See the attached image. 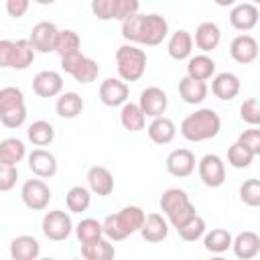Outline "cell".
I'll return each mask as SVG.
<instances>
[{
  "label": "cell",
  "mask_w": 260,
  "mask_h": 260,
  "mask_svg": "<svg viewBox=\"0 0 260 260\" xmlns=\"http://www.w3.org/2000/svg\"><path fill=\"white\" fill-rule=\"evenodd\" d=\"M221 130V118L211 108H199L193 114L185 116L181 122V134L189 142L211 140Z\"/></svg>",
  "instance_id": "cell-1"
},
{
  "label": "cell",
  "mask_w": 260,
  "mask_h": 260,
  "mask_svg": "<svg viewBox=\"0 0 260 260\" xmlns=\"http://www.w3.org/2000/svg\"><path fill=\"white\" fill-rule=\"evenodd\" d=\"M144 209L138 207V205H126L122 207L118 213H110L104 221H102V228H104V236L112 242H122L126 240L128 236L136 234L144 221Z\"/></svg>",
  "instance_id": "cell-2"
},
{
  "label": "cell",
  "mask_w": 260,
  "mask_h": 260,
  "mask_svg": "<svg viewBox=\"0 0 260 260\" xmlns=\"http://www.w3.org/2000/svg\"><path fill=\"white\" fill-rule=\"evenodd\" d=\"M158 205H160V211L165 213L167 221L173 228H179L181 223H185L189 217H193L197 213L187 191H183L179 187H169L167 191H162Z\"/></svg>",
  "instance_id": "cell-3"
},
{
  "label": "cell",
  "mask_w": 260,
  "mask_h": 260,
  "mask_svg": "<svg viewBox=\"0 0 260 260\" xmlns=\"http://www.w3.org/2000/svg\"><path fill=\"white\" fill-rule=\"evenodd\" d=\"M116 69L122 81H138L146 71V53L138 47L122 45L116 49Z\"/></svg>",
  "instance_id": "cell-4"
},
{
  "label": "cell",
  "mask_w": 260,
  "mask_h": 260,
  "mask_svg": "<svg viewBox=\"0 0 260 260\" xmlns=\"http://www.w3.org/2000/svg\"><path fill=\"white\" fill-rule=\"evenodd\" d=\"M41 230H43L45 238H49L51 242H63L73 232L71 215L67 211H63V209H51V211H47L43 215Z\"/></svg>",
  "instance_id": "cell-5"
},
{
  "label": "cell",
  "mask_w": 260,
  "mask_h": 260,
  "mask_svg": "<svg viewBox=\"0 0 260 260\" xmlns=\"http://www.w3.org/2000/svg\"><path fill=\"white\" fill-rule=\"evenodd\" d=\"M169 37V22L162 14H142L140 20V35H138V43L146 45V47H156L160 45L165 39Z\"/></svg>",
  "instance_id": "cell-6"
},
{
  "label": "cell",
  "mask_w": 260,
  "mask_h": 260,
  "mask_svg": "<svg viewBox=\"0 0 260 260\" xmlns=\"http://www.w3.org/2000/svg\"><path fill=\"white\" fill-rule=\"evenodd\" d=\"M51 189L49 185L39 177V179H28L22 183V189H20V199L22 203L32 209V211H43L49 207L51 203Z\"/></svg>",
  "instance_id": "cell-7"
},
{
  "label": "cell",
  "mask_w": 260,
  "mask_h": 260,
  "mask_svg": "<svg viewBox=\"0 0 260 260\" xmlns=\"http://www.w3.org/2000/svg\"><path fill=\"white\" fill-rule=\"evenodd\" d=\"M197 171H199V179L205 187H221L225 181V162L219 154H205L201 156V160L197 162Z\"/></svg>",
  "instance_id": "cell-8"
},
{
  "label": "cell",
  "mask_w": 260,
  "mask_h": 260,
  "mask_svg": "<svg viewBox=\"0 0 260 260\" xmlns=\"http://www.w3.org/2000/svg\"><path fill=\"white\" fill-rule=\"evenodd\" d=\"M138 106H140V110L144 112V116H148V118L165 116L167 106H169L167 91H165V89H160V87H156V85L144 87V89L140 91Z\"/></svg>",
  "instance_id": "cell-9"
},
{
  "label": "cell",
  "mask_w": 260,
  "mask_h": 260,
  "mask_svg": "<svg viewBox=\"0 0 260 260\" xmlns=\"http://www.w3.org/2000/svg\"><path fill=\"white\" fill-rule=\"evenodd\" d=\"M57 24L49 22V20H41L30 28V37L28 43L32 45V49L37 53H51L55 51V39H57Z\"/></svg>",
  "instance_id": "cell-10"
},
{
  "label": "cell",
  "mask_w": 260,
  "mask_h": 260,
  "mask_svg": "<svg viewBox=\"0 0 260 260\" xmlns=\"http://www.w3.org/2000/svg\"><path fill=\"white\" fill-rule=\"evenodd\" d=\"M130 87L120 77H108L100 83V100L108 108H118L124 102H128Z\"/></svg>",
  "instance_id": "cell-11"
},
{
  "label": "cell",
  "mask_w": 260,
  "mask_h": 260,
  "mask_svg": "<svg viewBox=\"0 0 260 260\" xmlns=\"http://www.w3.org/2000/svg\"><path fill=\"white\" fill-rule=\"evenodd\" d=\"M258 18H260V10L256 4L252 2H240V4H234L232 6V12H230V24L240 30V32H248L252 30L256 24H258Z\"/></svg>",
  "instance_id": "cell-12"
},
{
  "label": "cell",
  "mask_w": 260,
  "mask_h": 260,
  "mask_svg": "<svg viewBox=\"0 0 260 260\" xmlns=\"http://www.w3.org/2000/svg\"><path fill=\"white\" fill-rule=\"evenodd\" d=\"M230 57L240 65H248V63L256 61V57H258V41L248 32H242V35L234 37L232 43H230Z\"/></svg>",
  "instance_id": "cell-13"
},
{
  "label": "cell",
  "mask_w": 260,
  "mask_h": 260,
  "mask_svg": "<svg viewBox=\"0 0 260 260\" xmlns=\"http://www.w3.org/2000/svg\"><path fill=\"white\" fill-rule=\"evenodd\" d=\"M165 167L173 177L185 179L195 171V154L189 148H175L167 154Z\"/></svg>",
  "instance_id": "cell-14"
},
{
  "label": "cell",
  "mask_w": 260,
  "mask_h": 260,
  "mask_svg": "<svg viewBox=\"0 0 260 260\" xmlns=\"http://www.w3.org/2000/svg\"><path fill=\"white\" fill-rule=\"evenodd\" d=\"M26 158H28V169L32 171V175H37L41 179H51L57 175V169H59L57 158L53 152L45 150L43 146L35 148L30 154H26Z\"/></svg>",
  "instance_id": "cell-15"
},
{
  "label": "cell",
  "mask_w": 260,
  "mask_h": 260,
  "mask_svg": "<svg viewBox=\"0 0 260 260\" xmlns=\"http://www.w3.org/2000/svg\"><path fill=\"white\" fill-rule=\"evenodd\" d=\"M32 91L39 98H57L63 91V77L53 69L39 71L32 77Z\"/></svg>",
  "instance_id": "cell-16"
},
{
  "label": "cell",
  "mask_w": 260,
  "mask_h": 260,
  "mask_svg": "<svg viewBox=\"0 0 260 260\" xmlns=\"http://www.w3.org/2000/svg\"><path fill=\"white\" fill-rule=\"evenodd\" d=\"M85 179H87L89 191L95 193L98 197H108V195H112V191H114V175L110 173V169H106V167H102V165L89 167Z\"/></svg>",
  "instance_id": "cell-17"
},
{
  "label": "cell",
  "mask_w": 260,
  "mask_h": 260,
  "mask_svg": "<svg viewBox=\"0 0 260 260\" xmlns=\"http://www.w3.org/2000/svg\"><path fill=\"white\" fill-rule=\"evenodd\" d=\"M240 77L232 71H221L217 75H213L211 79V93L217 98V100H223V102H230L234 100L238 93H240Z\"/></svg>",
  "instance_id": "cell-18"
},
{
  "label": "cell",
  "mask_w": 260,
  "mask_h": 260,
  "mask_svg": "<svg viewBox=\"0 0 260 260\" xmlns=\"http://www.w3.org/2000/svg\"><path fill=\"white\" fill-rule=\"evenodd\" d=\"M138 232L144 242L158 244V242L167 240V236H169V221L160 213H148V215H144V221Z\"/></svg>",
  "instance_id": "cell-19"
},
{
  "label": "cell",
  "mask_w": 260,
  "mask_h": 260,
  "mask_svg": "<svg viewBox=\"0 0 260 260\" xmlns=\"http://www.w3.org/2000/svg\"><path fill=\"white\" fill-rule=\"evenodd\" d=\"M236 254V258L240 260H252L258 256L260 252V236L256 232H240L236 238H232V246H230Z\"/></svg>",
  "instance_id": "cell-20"
},
{
  "label": "cell",
  "mask_w": 260,
  "mask_h": 260,
  "mask_svg": "<svg viewBox=\"0 0 260 260\" xmlns=\"http://www.w3.org/2000/svg\"><path fill=\"white\" fill-rule=\"evenodd\" d=\"M221 41V30L215 22L211 20H205L201 22L197 28H195V37H193V43L197 45V49H201L203 53H211L213 49H217Z\"/></svg>",
  "instance_id": "cell-21"
},
{
  "label": "cell",
  "mask_w": 260,
  "mask_h": 260,
  "mask_svg": "<svg viewBox=\"0 0 260 260\" xmlns=\"http://www.w3.org/2000/svg\"><path fill=\"white\" fill-rule=\"evenodd\" d=\"M167 51H169V57L175 59V61H185V59H189V57H191V51H193V37H191V32L185 30V28L175 30V32L169 37Z\"/></svg>",
  "instance_id": "cell-22"
},
{
  "label": "cell",
  "mask_w": 260,
  "mask_h": 260,
  "mask_svg": "<svg viewBox=\"0 0 260 260\" xmlns=\"http://www.w3.org/2000/svg\"><path fill=\"white\" fill-rule=\"evenodd\" d=\"M146 132H148V138H150L154 144H169V142H173V138H175V134H177V126H175V122H173L171 118H167V116H156V118H152V122L148 124Z\"/></svg>",
  "instance_id": "cell-23"
},
{
  "label": "cell",
  "mask_w": 260,
  "mask_h": 260,
  "mask_svg": "<svg viewBox=\"0 0 260 260\" xmlns=\"http://www.w3.org/2000/svg\"><path fill=\"white\" fill-rule=\"evenodd\" d=\"M41 254V244L35 236H16L10 242V256L14 260H35Z\"/></svg>",
  "instance_id": "cell-24"
},
{
  "label": "cell",
  "mask_w": 260,
  "mask_h": 260,
  "mask_svg": "<svg viewBox=\"0 0 260 260\" xmlns=\"http://www.w3.org/2000/svg\"><path fill=\"white\" fill-rule=\"evenodd\" d=\"M207 91H209V87H207L205 81L193 79V77H189V75H185V77L179 81V95H181V100H183L185 104H191V106L201 104V102L207 98Z\"/></svg>",
  "instance_id": "cell-25"
},
{
  "label": "cell",
  "mask_w": 260,
  "mask_h": 260,
  "mask_svg": "<svg viewBox=\"0 0 260 260\" xmlns=\"http://www.w3.org/2000/svg\"><path fill=\"white\" fill-rule=\"evenodd\" d=\"M83 106H85L83 98L77 91H65V93H59L57 104H55V112L59 118L73 120L83 112Z\"/></svg>",
  "instance_id": "cell-26"
},
{
  "label": "cell",
  "mask_w": 260,
  "mask_h": 260,
  "mask_svg": "<svg viewBox=\"0 0 260 260\" xmlns=\"http://www.w3.org/2000/svg\"><path fill=\"white\" fill-rule=\"evenodd\" d=\"M187 75L199 81H207L215 75V61L207 53H199L189 57L187 61Z\"/></svg>",
  "instance_id": "cell-27"
},
{
  "label": "cell",
  "mask_w": 260,
  "mask_h": 260,
  "mask_svg": "<svg viewBox=\"0 0 260 260\" xmlns=\"http://www.w3.org/2000/svg\"><path fill=\"white\" fill-rule=\"evenodd\" d=\"M81 256L85 260H110V258L116 256V248H114L112 240L102 236L93 242L81 244Z\"/></svg>",
  "instance_id": "cell-28"
},
{
  "label": "cell",
  "mask_w": 260,
  "mask_h": 260,
  "mask_svg": "<svg viewBox=\"0 0 260 260\" xmlns=\"http://www.w3.org/2000/svg\"><path fill=\"white\" fill-rule=\"evenodd\" d=\"M120 124L128 132H138V130H144L146 116H144V112L140 110L138 104L124 102L122 104V110H120Z\"/></svg>",
  "instance_id": "cell-29"
},
{
  "label": "cell",
  "mask_w": 260,
  "mask_h": 260,
  "mask_svg": "<svg viewBox=\"0 0 260 260\" xmlns=\"http://www.w3.org/2000/svg\"><path fill=\"white\" fill-rule=\"evenodd\" d=\"M37 51L32 49V45L28 43V39H18L12 45V57H10V67L12 69H28L35 61Z\"/></svg>",
  "instance_id": "cell-30"
},
{
  "label": "cell",
  "mask_w": 260,
  "mask_h": 260,
  "mask_svg": "<svg viewBox=\"0 0 260 260\" xmlns=\"http://www.w3.org/2000/svg\"><path fill=\"white\" fill-rule=\"evenodd\" d=\"M65 203H67V209L71 213H83L89 209L91 205V191L89 187H83V185H73L67 195H65Z\"/></svg>",
  "instance_id": "cell-31"
},
{
  "label": "cell",
  "mask_w": 260,
  "mask_h": 260,
  "mask_svg": "<svg viewBox=\"0 0 260 260\" xmlns=\"http://www.w3.org/2000/svg\"><path fill=\"white\" fill-rule=\"evenodd\" d=\"M232 234L223 228H213L211 232L203 234V248L211 254H223L232 246Z\"/></svg>",
  "instance_id": "cell-32"
},
{
  "label": "cell",
  "mask_w": 260,
  "mask_h": 260,
  "mask_svg": "<svg viewBox=\"0 0 260 260\" xmlns=\"http://www.w3.org/2000/svg\"><path fill=\"white\" fill-rule=\"evenodd\" d=\"M26 136L28 140L35 144V146H49L53 140H55V128L51 122L47 120H35L28 130H26Z\"/></svg>",
  "instance_id": "cell-33"
},
{
  "label": "cell",
  "mask_w": 260,
  "mask_h": 260,
  "mask_svg": "<svg viewBox=\"0 0 260 260\" xmlns=\"http://www.w3.org/2000/svg\"><path fill=\"white\" fill-rule=\"evenodd\" d=\"M26 156V146L20 138H4L0 140V160L10 162V165H18L22 158Z\"/></svg>",
  "instance_id": "cell-34"
},
{
  "label": "cell",
  "mask_w": 260,
  "mask_h": 260,
  "mask_svg": "<svg viewBox=\"0 0 260 260\" xmlns=\"http://www.w3.org/2000/svg\"><path fill=\"white\" fill-rule=\"evenodd\" d=\"M175 230H177V234H179L181 240H185V242H197V240L203 238L207 225H205V219L195 213L193 217H189L185 223H181V225L175 228Z\"/></svg>",
  "instance_id": "cell-35"
},
{
  "label": "cell",
  "mask_w": 260,
  "mask_h": 260,
  "mask_svg": "<svg viewBox=\"0 0 260 260\" xmlns=\"http://www.w3.org/2000/svg\"><path fill=\"white\" fill-rule=\"evenodd\" d=\"M73 230H75V236H77L79 244H87V242H93V240L104 236L102 221H98L95 217H83Z\"/></svg>",
  "instance_id": "cell-36"
},
{
  "label": "cell",
  "mask_w": 260,
  "mask_h": 260,
  "mask_svg": "<svg viewBox=\"0 0 260 260\" xmlns=\"http://www.w3.org/2000/svg\"><path fill=\"white\" fill-rule=\"evenodd\" d=\"M81 39L75 30L71 28H65V30H59L57 32V39H55V53H59V57H65L69 53H75V51H81Z\"/></svg>",
  "instance_id": "cell-37"
},
{
  "label": "cell",
  "mask_w": 260,
  "mask_h": 260,
  "mask_svg": "<svg viewBox=\"0 0 260 260\" xmlns=\"http://www.w3.org/2000/svg\"><path fill=\"white\" fill-rule=\"evenodd\" d=\"M254 152L250 148H246L244 144H240L238 140L228 148V165L234 169H248L254 160Z\"/></svg>",
  "instance_id": "cell-38"
},
{
  "label": "cell",
  "mask_w": 260,
  "mask_h": 260,
  "mask_svg": "<svg viewBox=\"0 0 260 260\" xmlns=\"http://www.w3.org/2000/svg\"><path fill=\"white\" fill-rule=\"evenodd\" d=\"M240 199L248 207H258L260 205V181L258 179H246L240 185Z\"/></svg>",
  "instance_id": "cell-39"
},
{
  "label": "cell",
  "mask_w": 260,
  "mask_h": 260,
  "mask_svg": "<svg viewBox=\"0 0 260 260\" xmlns=\"http://www.w3.org/2000/svg\"><path fill=\"white\" fill-rule=\"evenodd\" d=\"M20 104H24L22 89H18L14 85H6V87L0 89V114L6 112V110H10V108H16Z\"/></svg>",
  "instance_id": "cell-40"
},
{
  "label": "cell",
  "mask_w": 260,
  "mask_h": 260,
  "mask_svg": "<svg viewBox=\"0 0 260 260\" xmlns=\"http://www.w3.org/2000/svg\"><path fill=\"white\" fill-rule=\"evenodd\" d=\"M0 122L6 126V128H20L24 122H26V106L24 104H20V106H16V108H10V110H6V112H2L0 114Z\"/></svg>",
  "instance_id": "cell-41"
},
{
  "label": "cell",
  "mask_w": 260,
  "mask_h": 260,
  "mask_svg": "<svg viewBox=\"0 0 260 260\" xmlns=\"http://www.w3.org/2000/svg\"><path fill=\"white\" fill-rule=\"evenodd\" d=\"M100 75V67H98V63L93 61V59H89V57H85V61L81 63V67L71 75L77 83H91V81H95V77Z\"/></svg>",
  "instance_id": "cell-42"
},
{
  "label": "cell",
  "mask_w": 260,
  "mask_h": 260,
  "mask_svg": "<svg viewBox=\"0 0 260 260\" xmlns=\"http://www.w3.org/2000/svg\"><path fill=\"white\" fill-rule=\"evenodd\" d=\"M240 118L250 124V126H258L260 124V106L256 98H248L242 106H240Z\"/></svg>",
  "instance_id": "cell-43"
},
{
  "label": "cell",
  "mask_w": 260,
  "mask_h": 260,
  "mask_svg": "<svg viewBox=\"0 0 260 260\" xmlns=\"http://www.w3.org/2000/svg\"><path fill=\"white\" fill-rule=\"evenodd\" d=\"M140 20H142V14L136 12L128 18L122 20V37L128 41V43H138V35H140Z\"/></svg>",
  "instance_id": "cell-44"
},
{
  "label": "cell",
  "mask_w": 260,
  "mask_h": 260,
  "mask_svg": "<svg viewBox=\"0 0 260 260\" xmlns=\"http://www.w3.org/2000/svg\"><path fill=\"white\" fill-rule=\"evenodd\" d=\"M18 179V167L0 160V191H10L14 189Z\"/></svg>",
  "instance_id": "cell-45"
},
{
  "label": "cell",
  "mask_w": 260,
  "mask_h": 260,
  "mask_svg": "<svg viewBox=\"0 0 260 260\" xmlns=\"http://www.w3.org/2000/svg\"><path fill=\"white\" fill-rule=\"evenodd\" d=\"M140 8V0H114V20H124L136 14Z\"/></svg>",
  "instance_id": "cell-46"
},
{
  "label": "cell",
  "mask_w": 260,
  "mask_h": 260,
  "mask_svg": "<svg viewBox=\"0 0 260 260\" xmlns=\"http://www.w3.org/2000/svg\"><path fill=\"white\" fill-rule=\"evenodd\" d=\"M238 142L244 144L246 148H250L256 156L260 154V130L256 126H250L248 130H244L240 136H238Z\"/></svg>",
  "instance_id": "cell-47"
},
{
  "label": "cell",
  "mask_w": 260,
  "mask_h": 260,
  "mask_svg": "<svg viewBox=\"0 0 260 260\" xmlns=\"http://www.w3.org/2000/svg\"><path fill=\"white\" fill-rule=\"evenodd\" d=\"M91 12L100 20L114 18V0H91Z\"/></svg>",
  "instance_id": "cell-48"
},
{
  "label": "cell",
  "mask_w": 260,
  "mask_h": 260,
  "mask_svg": "<svg viewBox=\"0 0 260 260\" xmlns=\"http://www.w3.org/2000/svg\"><path fill=\"white\" fill-rule=\"evenodd\" d=\"M85 61V55L81 53V51H75V53H69V55H65V57H61V69L65 71V73H69V75H73L79 67H81V63Z\"/></svg>",
  "instance_id": "cell-49"
},
{
  "label": "cell",
  "mask_w": 260,
  "mask_h": 260,
  "mask_svg": "<svg viewBox=\"0 0 260 260\" xmlns=\"http://www.w3.org/2000/svg\"><path fill=\"white\" fill-rule=\"evenodd\" d=\"M30 0H6V12L10 18H22L28 12Z\"/></svg>",
  "instance_id": "cell-50"
},
{
  "label": "cell",
  "mask_w": 260,
  "mask_h": 260,
  "mask_svg": "<svg viewBox=\"0 0 260 260\" xmlns=\"http://www.w3.org/2000/svg\"><path fill=\"white\" fill-rule=\"evenodd\" d=\"M12 45H14V41H8V39H0V69H6V67H10Z\"/></svg>",
  "instance_id": "cell-51"
},
{
  "label": "cell",
  "mask_w": 260,
  "mask_h": 260,
  "mask_svg": "<svg viewBox=\"0 0 260 260\" xmlns=\"http://www.w3.org/2000/svg\"><path fill=\"white\" fill-rule=\"evenodd\" d=\"M217 6H221V8H228V6H234L236 4V0H213Z\"/></svg>",
  "instance_id": "cell-52"
},
{
  "label": "cell",
  "mask_w": 260,
  "mask_h": 260,
  "mask_svg": "<svg viewBox=\"0 0 260 260\" xmlns=\"http://www.w3.org/2000/svg\"><path fill=\"white\" fill-rule=\"evenodd\" d=\"M32 2H37V4H41V6H51V4H55L57 0H32Z\"/></svg>",
  "instance_id": "cell-53"
},
{
  "label": "cell",
  "mask_w": 260,
  "mask_h": 260,
  "mask_svg": "<svg viewBox=\"0 0 260 260\" xmlns=\"http://www.w3.org/2000/svg\"><path fill=\"white\" fill-rule=\"evenodd\" d=\"M250 2H252V4H258V2H260V0H250Z\"/></svg>",
  "instance_id": "cell-54"
}]
</instances>
